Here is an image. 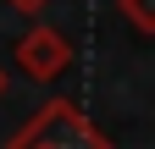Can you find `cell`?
I'll return each instance as SVG.
<instances>
[{"mask_svg":"<svg viewBox=\"0 0 155 149\" xmlns=\"http://www.w3.org/2000/svg\"><path fill=\"white\" fill-rule=\"evenodd\" d=\"M116 11H122L144 39H155V0H116Z\"/></svg>","mask_w":155,"mask_h":149,"instance_id":"3957f363","label":"cell"},{"mask_svg":"<svg viewBox=\"0 0 155 149\" xmlns=\"http://www.w3.org/2000/svg\"><path fill=\"white\" fill-rule=\"evenodd\" d=\"M0 100H6V66H0Z\"/></svg>","mask_w":155,"mask_h":149,"instance_id":"5b68a950","label":"cell"},{"mask_svg":"<svg viewBox=\"0 0 155 149\" xmlns=\"http://www.w3.org/2000/svg\"><path fill=\"white\" fill-rule=\"evenodd\" d=\"M6 149H111V138H105L72 100H45V105L11 133Z\"/></svg>","mask_w":155,"mask_h":149,"instance_id":"6da1fadb","label":"cell"},{"mask_svg":"<svg viewBox=\"0 0 155 149\" xmlns=\"http://www.w3.org/2000/svg\"><path fill=\"white\" fill-rule=\"evenodd\" d=\"M6 6H17V11H22V17H33V11H45L50 0H6Z\"/></svg>","mask_w":155,"mask_h":149,"instance_id":"277c9868","label":"cell"},{"mask_svg":"<svg viewBox=\"0 0 155 149\" xmlns=\"http://www.w3.org/2000/svg\"><path fill=\"white\" fill-rule=\"evenodd\" d=\"M17 55V72L33 83H55L61 72L72 66V44H67V33L61 28H50V22H28V33L11 44Z\"/></svg>","mask_w":155,"mask_h":149,"instance_id":"7a4b0ae2","label":"cell"}]
</instances>
